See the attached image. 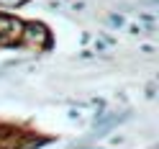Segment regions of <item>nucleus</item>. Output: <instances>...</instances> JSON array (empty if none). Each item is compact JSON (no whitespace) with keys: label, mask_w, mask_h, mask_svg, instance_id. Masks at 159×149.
Wrapping results in <instances>:
<instances>
[{"label":"nucleus","mask_w":159,"mask_h":149,"mask_svg":"<svg viewBox=\"0 0 159 149\" xmlns=\"http://www.w3.org/2000/svg\"><path fill=\"white\" fill-rule=\"evenodd\" d=\"M18 39L23 44H28V46H46L49 34H46V28L41 23H28V26H21V36Z\"/></svg>","instance_id":"f257e3e1"},{"label":"nucleus","mask_w":159,"mask_h":149,"mask_svg":"<svg viewBox=\"0 0 159 149\" xmlns=\"http://www.w3.org/2000/svg\"><path fill=\"white\" fill-rule=\"evenodd\" d=\"M21 3H26V0H0L3 8H13V5H21Z\"/></svg>","instance_id":"f03ea898"}]
</instances>
